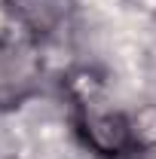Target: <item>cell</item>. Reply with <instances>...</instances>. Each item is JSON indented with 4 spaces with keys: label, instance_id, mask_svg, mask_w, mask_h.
Instances as JSON below:
<instances>
[{
    "label": "cell",
    "instance_id": "cell-3",
    "mask_svg": "<svg viewBox=\"0 0 156 159\" xmlns=\"http://www.w3.org/2000/svg\"><path fill=\"white\" fill-rule=\"evenodd\" d=\"M6 9L31 37L46 40L67 25L74 0H6Z\"/></svg>",
    "mask_w": 156,
    "mask_h": 159
},
{
    "label": "cell",
    "instance_id": "cell-2",
    "mask_svg": "<svg viewBox=\"0 0 156 159\" xmlns=\"http://www.w3.org/2000/svg\"><path fill=\"white\" fill-rule=\"evenodd\" d=\"M40 80V58L25 40L0 37V107H19Z\"/></svg>",
    "mask_w": 156,
    "mask_h": 159
},
{
    "label": "cell",
    "instance_id": "cell-1",
    "mask_svg": "<svg viewBox=\"0 0 156 159\" xmlns=\"http://www.w3.org/2000/svg\"><path fill=\"white\" fill-rule=\"evenodd\" d=\"M74 119H77V132L83 144L89 150H95L98 156L119 159L138 150V144H141V132L122 110L98 107L92 98H77V116Z\"/></svg>",
    "mask_w": 156,
    "mask_h": 159
}]
</instances>
